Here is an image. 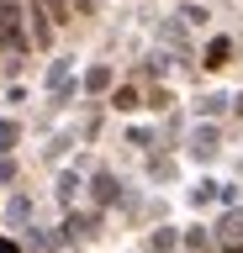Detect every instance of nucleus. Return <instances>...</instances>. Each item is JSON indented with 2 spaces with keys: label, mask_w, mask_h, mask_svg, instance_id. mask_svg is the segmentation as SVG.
<instances>
[{
  "label": "nucleus",
  "mask_w": 243,
  "mask_h": 253,
  "mask_svg": "<svg viewBox=\"0 0 243 253\" xmlns=\"http://www.w3.org/2000/svg\"><path fill=\"white\" fill-rule=\"evenodd\" d=\"M27 0H0V42L11 47V53H27L32 37H27Z\"/></svg>",
  "instance_id": "obj_1"
},
{
  "label": "nucleus",
  "mask_w": 243,
  "mask_h": 253,
  "mask_svg": "<svg viewBox=\"0 0 243 253\" xmlns=\"http://www.w3.org/2000/svg\"><path fill=\"white\" fill-rule=\"evenodd\" d=\"M53 27H58V21H53L48 5H43V0H27V37H32V47L48 53L53 47Z\"/></svg>",
  "instance_id": "obj_2"
},
{
  "label": "nucleus",
  "mask_w": 243,
  "mask_h": 253,
  "mask_svg": "<svg viewBox=\"0 0 243 253\" xmlns=\"http://www.w3.org/2000/svg\"><path fill=\"white\" fill-rule=\"evenodd\" d=\"M227 53H233V47H227V37H217V42L206 47V63H211V69H222V63H227Z\"/></svg>",
  "instance_id": "obj_3"
},
{
  "label": "nucleus",
  "mask_w": 243,
  "mask_h": 253,
  "mask_svg": "<svg viewBox=\"0 0 243 253\" xmlns=\"http://www.w3.org/2000/svg\"><path fill=\"white\" fill-rule=\"evenodd\" d=\"M138 106V90H116V111H132Z\"/></svg>",
  "instance_id": "obj_4"
},
{
  "label": "nucleus",
  "mask_w": 243,
  "mask_h": 253,
  "mask_svg": "<svg viewBox=\"0 0 243 253\" xmlns=\"http://www.w3.org/2000/svg\"><path fill=\"white\" fill-rule=\"evenodd\" d=\"M11 142H16V126H11V122H0V153H5Z\"/></svg>",
  "instance_id": "obj_5"
},
{
  "label": "nucleus",
  "mask_w": 243,
  "mask_h": 253,
  "mask_svg": "<svg viewBox=\"0 0 243 253\" xmlns=\"http://www.w3.org/2000/svg\"><path fill=\"white\" fill-rule=\"evenodd\" d=\"M11 174H16V169H11V164H0V185H11Z\"/></svg>",
  "instance_id": "obj_6"
},
{
  "label": "nucleus",
  "mask_w": 243,
  "mask_h": 253,
  "mask_svg": "<svg viewBox=\"0 0 243 253\" xmlns=\"http://www.w3.org/2000/svg\"><path fill=\"white\" fill-rule=\"evenodd\" d=\"M0 253H16V243H5V237H0Z\"/></svg>",
  "instance_id": "obj_7"
},
{
  "label": "nucleus",
  "mask_w": 243,
  "mask_h": 253,
  "mask_svg": "<svg viewBox=\"0 0 243 253\" xmlns=\"http://www.w3.org/2000/svg\"><path fill=\"white\" fill-rule=\"evenodd\" d=\"M0 47H5V42H0Z\"/></svg>",
  "instance_id": "obj_8"
}]
</instances>
